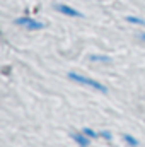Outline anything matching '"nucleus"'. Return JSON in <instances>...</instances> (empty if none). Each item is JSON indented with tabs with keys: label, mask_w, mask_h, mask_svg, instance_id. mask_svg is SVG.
Listing matches in <instances>:
<instances>
[{
	"label": "nucleus",
	"mask_w": 145,
	"mask_h": 147,
	"mask_svg": "<svg viewBox=\"0 0 145 147\" xmlns=\"http://www.w3.org/2000/svg\"><path fill=\"white\" fill-rule=\"evenodd\" d=\"M68 79L73 80L75 84H80V86L91 87V89H94V91H97V92H103V94L108 92V87H106L104 84H101L99 80L91 79V77H87V75H82V74H77V72H68Z\"/></svg>",
	"instance_id": "nucleus-1"
},
{
	"label": "nucleus",
	"mask_w": 145,
	"mask_h": 147,
	"mask_svg": "<svg viewBox=\"0 0 145 147\" xmlns=\"http://www.w3.org/2000/svg\"><path fill=\"white\" fill-rule=\"evenodd\" d=\"M14 22H15V26H21V28H24V29H28V31H39V29L44 28V24H43L41 21L33 19V17H29V16L17 17Z\"/></svg>",
	"instance_id": "nucleus-2"
},
{
	"label": "nucleus",
	"mask_w": 145,
	"mask_h": 147,
	"mask_svg": "<svg viewBox=\"0 0 145 147\" xmlns=\"http://www.w3.org/2000/svg\"><path fill=\"white\" fill-rule=\"evenodd\" d=\"M53 7H55V10L60 12L62 16H67V17H84V14H82L80 10L73 9V7L67 5V3H55Z\"/></svg>",
	"instance_id": "nucleus-3"
},
{
	"label": "nucleus",
	"mask_w": 145,
	"mask_h": 147,
	"mask_svg": "<svg viewBox=\"0 0 145 147\" xmlns=\"http://www.w3.org/2000/svg\"><path fill=\"white\" fill-rule=\"evenodd\" d=\"M70 137H72V140L79 147H89V146H91V139H89V137H85L82 132H75V134H72Z\"/></svg>",
	"instance_id": "nucleus-4"
},
{
	"label": "nucleus",
	"mask_w": 145,
	"mask_h": 147,
	"mask_svg": "<svg viewBox=\"0 0 145 147\" xmlns=\"http://www.w3.org/2000/svg\"><path fill=\"white\" fill-rule=\"evenodd\" d=\"M89 60L94 62V63H111V62H113L108 55H91Z\"/></svg>",
	"instance_id": "nucleus-5"
},
{
	"label": "nucleus",
	"mask_w": 145,
	"mask_h": 147,
	"mask_svg": "<svg viewBox=\"0 0 145 147\" xmlns=\"http://www.w3.org/2000/svg\"><path fill=\"white\" fill-rule=\"evenodd\" d=\"M123 140H125V144L130 147H138L140 146V142H138V139H135L133 135H130V134H123Z\"/></svg>",
	"instance_id": "nucleus-6"
},
{
	"label": "nucleus",
	"mask_w": 145,
	"mask_h": 147,
	"mask_svg": "<svg viewBox=\"0 0 145 147\" xmlns=\"http://www.w3.org/2000/svg\"><path fill=\"white\" fill-rule=\"evenodd\" d=\"M126 22L135 24V26H144L145 28V19L138 17V16H128V17H126Z\"/></svg>",
	"instance_id": "nucleus-7"
},
{
	"label": "nucleus",
	"mask_w": 145,
	"mask_h": 147,
	"mask_svg": "<svg viewBox=\"0 0 145 147\" xmlns=\"http://www.w3.org/2000/svg\"><path fill=\"white\" fill-rule=\"evenodd\" d=\"M82 134H84L85 137H89L91 140H94V139L99 137V132H96V130H92V128H89V127H84V128H82Z\"/></svg>",
	"instance_id": "nucleus-8"
},
{
	"label": "nucleus",
	"mask_w": 145,
	"mask_h": 147,
	"mask_svg": "<svg viewBox=\"0 0 145 147\" xmlns=\"http://www.w3.org/2000/svg\"><path fill=\"white\" fill-rule=\"evenodd\" d=\"M99 137H103L104 140H113V134L109 132V130H103V132H99Z\"/></svg>",
	"instance_id": "nucleus-9"
},
{
	"label": "nucleus",
	"mask_w": 145,
	"mask_h": 147,
	"mask_svg": "<svg viewBox=\"0 0 145 147\" xmlns=\"http://www.w3.org/2000/svg\"><path fill=\"white\" fill-rule=\"evenodd\" d=\"M138 39H140V41H144V43H145V33H140V34H138Z\"/></svg>",
	"instance_id": "nucleus-10"
}]
</instances>
